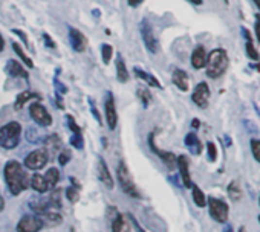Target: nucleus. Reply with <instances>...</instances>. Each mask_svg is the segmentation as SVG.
Returning <instances> with one entry per match:
<instances>
[{
    "label": "nucleus",
    "mask_w": 260,
    "mask_h": 232,
    "mask_svg": "<svg viewBox=\"0 0 260 232\" xmlns=\"http://www.w3.org/2000/svg\"><path fill=\"white\" fill-rule=\"evenodd\" d=\"M112 57H113V48L107 43H103L101 45V58H103L104 65H109L112 61Z\"/></svg>",
    "instance_id": "31"
},
{
    "label": "nucleus",
    "mask_w": 260,
    "mask_h": 232,
    "mask_svg": "<svg viewBox=\"0 0 260 232\" xmlns=\"http://www.w3.org/2000/svg\"><path fill=\"white\" fill-rule=\"evenodd\" d=\"M243 31V37H245V46H246V55L251 58V60H254V61H257L259 60V52L256 50V48H254V45H253V38H251V34H249V31L248 29H242Z\"/></svg>",
    "instance_id": "23"
},
{
    "label": "nucleus",
    "mask_w": 260,
    "mask_h": 232,
    "mask_svg": "<svg viewBox=\"0 0 260 232\" xmlns=\"http://www.w3.org/2000/svg\"><path fill=\"white\" fill-rule=\"evenodd\" d=\"M69 161H70V151L69 150H63L60 153V156H58V162H60V165H68L69 164Z\"/></svg>",
    "instance_id": "39"
},
{
    "label": "nucleus",
    "mask_w": 260,
    "mask_h": 232,
    "mask_svg": "<svg viewBox=\"0 0 260 232\" xmlns=\"http://www.w3.org/2000/svg\"><path fill=\"white\" fill-rule=\"evenodd\" d=\"M191 193H193L194 203L199 206V208H204V206L207 205V197H205V194L202 193V189L197 186V185H191Z\"/></svg>",
    "instance_id": "28"
},
{
    "label": "nucleus",
    "mask_w": 260,
    "mask_h": 232,
    "mask_svg": "<svg viewBox=\"0 0 260 232\" xmlns=\"http://www.w3.org/2000/svg\"><path fill=\"white\" fill-rule=\"evenodd\" d=\"M3 208H5V200H3L2 194H0V211H3Z\"/></svg>",
    "instance_id": "49"
},
{
    "label": "nucleus",
    "mask_w": 260,
    "mask_h": 232,
    "mask_svg": "<svg viewBox=\"0 0 260 232\" xmlns=\"http://www.w3.org/2000/svg\"><path fill=\"white\" fill-rule=\"evenodd\" d=\"M45 179H46V183H48V188H55V185L60 182V171L57 168H49L48 173L45 174Z\"/></svg>",
    "instance_id": "27"
},
{
    "label": "nucleus",
    "mask_w": 260,
    "mask_h": 232,
    "mask_svg": "<svg viewBox=\"0 0 260 232\" xmlns=\"http://www.w3.org/2000/svg\"><path fill=\"white\" fill-rule=\"evenodd\" d=\"M3 176H5V182L13 196L22 194L29 185L26 170L22 166V164H18L17 161H9L5 165Z\"/></svg>",
    "instance_id": "1"
},
{
    "label": "nucleus",
    "mask_w": 260,
    "mask_h": 232,
    "mask_svg": "<svg viewBox=\"0 0 260 232\" xmlns=\"http://www.w3.org/2000/svg\"><path fill=\"white\" fill-rule=\"evenodd\" d=\"M239 232H246V231H245V228H241V231H239Z\"/></svg>",
    "instance_id": "53"
},
{
    "label": "nucleus",
    "mask_w": 260,
    "mask_h": 232,
    "mask_svg": "<svg viewBox=\"0 0 260 232\" xmlns=\"http://www.w3.org/2000/svg\"><path fill=\"white\" fill-rule=\"evenodd\" d=\"M228 65H230V60H228L226 50L225 49H213L207 57V65H205L207 75L213 80L221 78L226 72Z\"/></svg>",
    "instance_id": "2"
},
{
    "label": "nucleus",
    "mask_w": 260,
    "mask_h": 232,
    "mask_svg": "<svg viewBox=\"0 0 260 232\" xmlns=\"http://www.w3.org/2000/svg\"><path fill=\"white\" fill-rule=\"evenodd\" d=\"M254 3H256V6L259 8V11H260V0H254Z\"/></svg>",
    "instance_id": "52"
},
{
    "label": "nucleus",
    "mask_w": 260,
    "mask_h": 232,
    "mask_svg": "<svg viewBox=\"0 0 260 232\" xmlns=\"http://www.w3.org/2000/svg\"><path fill=\"white\" fill-rule=\"evenodd\" d=\"M249 147H251V153L254 156V159L260 164V139H251Z\"/></svg>",
    "instance_id": "35"
},
{
    "label": "nucleus",
    "mask_w": 260,
    "mask_h": 232,
    "mask_svg": "<svg viewBox=\"0 0 260 232\" xmlns=\"http://www.w3.org/2000/svg\"><path fill=\"white\" fill-rule=\"evenodd\" d=\"M48 203H49V208H61V191L58 188L55 189H52V193H51V197L48 200Z\"/></svg>",
    "instance_id": "30"
},
{
    "label": "nucleus",
    "mask_w": 260,
    "mask_h": 232,
    "mask_svg": "<svg viewBox=\"0 0 260 232\" xmlns=\"http://www.w3.org/2000/svg\"><path fill=\"white\" fill-rule=\"evenodd\" d=\"M29 116L40 127H49V125H52V116L49 115L45 105L40 104L38 101L29 105Z\"/></svg>",
    "instance_id": "7"
},
{
    "label": "nucleus",
    "mask_w": 260,
    "mask_h": 232,
    "mask_svg": "<svg viewBox=\"0 0 260 232\" xmlns=\"http://www.w3.org/2000/svg\"><path fill=\"white\" fill-rule=\"evenodd\" d=\"M189 2H191L193 5H202L204 0H189Z\"/></svg>",
    "instance_id": "50"
},
{
    "label": "nucleus",
    "mask_w": 260,
    "mask_h": 232,
    "mask_svg": "<svg viewBox=\"0 0 260 232\" xmlns=\"http://www.w3.org/2000/svg\"><path fill=\"white\" fill-rule=\"evenodd\" d=\"M13 50L16 52V54L18 55V58L20 60H22L23 63H25V65H26V67H29V69H34V61L33 60H31L26 54H25V52H23V49H22V46H20L18 43H17V41H13Z\"/></svg>",
    "instance_id": "26"
},
{
    "label": "nucleus",
    "mask_w": 260,
    "mask_h": 232,
    "mask_svg": "<svg viewBox=\"0 0 260 232\" xmlns=\"http://www.w3.org/2000/svg\"><path fill=\"white\" fill-rule=\"evenodd\" d=\"M70 145L75 147L77 150H81L85 147V142H83V136L81 133H74V136L70 138Z\"/></svg>",
    "instance_id": "36"
},
{
    "label": "nucleus",
    "mask_w": 260,
    "mask_h": 232,
    "mask_svg": "<svg viewBox=\"0 0 260 232\" xmlns=\"http://www.w3.org/2000/svg\"><path fill=\"white\" fill-rule=\"evenodd\" d=\"M5 70H6L8 75L13 77V78H25V80L29 78V73L26 72V69L20 65L17 60H8L6 66H5Z\"/></svg>",
    "instance_id": "14"
},
{
    "label": "nucleus",
    "mask_w": 260,
    "mask_h": 232,
    "mask_svg": "<svg viewBox=\"0 0 260 232\" xmlns=\"http://www.w3.org/2000/svg\"><path fill=\"white\" fill-rule=\"evenodd\" d=\"M104 110H106V121H107L109 129L115 130L117 124H118V113H117V107H115V101H113V95L110 92H107V95H106Z\"/></svg>",
    "instance_id": "11"
},
{
    "label": "nucleus",
    "mask_w": 260,
    "mask_h": 232,
    "mask_svg": "<svg viewBox=\"0 0 260 232\" xmlns=\"http://www.w3.org/2000/svg\"><path fill=\"white\" fill-rule=\"evenodd\" d=\"M98 177H100V181L104 183V186H107V188H110V189L113 188L112 174H110V171H109L106 161H104L103 157H100V161H98Z\"/></svg>",
    "instance_id": "17"
},
{
    "label": "nucleus",
    "mask_w": 260,
    "mask_h": 232,
    "mask_svg": "<svg viewBox=\"0 0 260 232\" xmlns=\"http://www.w3.org/2000/svg\"><path fill=\"white\" fill-rule=\"evenodd\" d=\"M3 49H5V40H3L2 34H0V52H3Z\"/></svg>",
    "instance_id": "47"
},
{
    "label": "nucleus",
    "mask_w": 260,
    "mask_h": 232,
    "mask_svg": "<svg viewBox=\"0 0 260 232\" xmlns=\"http://www.w3.org/2000/svg\"><path fill=\"white\" fill-rule=\"evenodd\" d=\"M191 99L199 109H207L208 107V101H210V87L205 81L199 83L194 87L191 93Z\"/></svg>",
    "instance_id": "9"
},
{
    "label": "nucleus",
    "mask_w": 260,
    "mask_h": 232,
    "mask_svg": "<svg viewBox=\"0 0 260 232\" xmlns=\"http://www.w3.org/2000/svg\"><path fill=\"white\" fill-rule=\"evenodd\" d=\"M222 232H234V229H233V226L231 225H226L225 228H224V231Z\"/></svg>",
    "instance_id": "48"
},
{
    "label": "nucleus",
    "mask_w": 260,
    "mask_h": 232,
    "mask_svg": "<svg viewBox=\"0 0 260 232\" xmlns=\"http://www.w3.org/2000/svg\"><path fill=\"white\" fill-rule=\"evenodd\" d=\"M191 125H193V129H197V127H199V121H197V119H193Z\"/></svg>",
    "instance_id": "51"
},
{
    "label": "nucleus",
    "mask_w": 260,
    "mask_h": 232,
    "mask_svg": "<svg viewBox=\"0 0 260 232\" xmlns=\"http://www.w3.org/2000/svg\"><path fill=\"white\" fill-rule=\"evenodd\" d=\"M22 136V125L11 121L0 127V147L5 150H13L18 145Z\"/></svg>",
    "instance_id": "3"
},
{
    "label": "nucleus",
    "mask_w": 260,
    "mask_h": 232,
    "mask_svg": "<svg viewBox=\"0 0 260 232\" xmlns=\"http://www.w3.org/2000/svg\"><path fill=\"white\" fill-rule=\"evenodd\" d=\"M41 99V97L38 93H34V92H31V90H26V92H22V93H18V97L16 99V105H14V109L16 110H20V109H23V105L29 101V99Z\"/></svg>",
    "instance_id": "22"
},
{
    "label": "nucleus",
    "mask_w": 260,
    "mask_h": 232,
    "mask_svg": "<svg viewBox=\"0 0 260 232\" xmlns=\"http://www.w3.org/2000/svg\"><path fill=\"white\" fill-rule=\"evenodd\" d=\"M43 217H45V220L48 221V223H51V225H58V223H61V220H63L58 213H54V211H49V209L43 214Z\"/></svg>",
    "instance_id": "32"
},
{
    "label": "nucleus",
    "mask_w": 260,
    "mask_h": 232,
    "mask_svg": "<svg viewBox=\"0 0 260 232\" xmlns=\"http://www.w3.org/2000/svg\"><path fill=\"white\" fill-rule=\"evenodd\" d=\"M68 29H69V41H70L72 49L75 52H85L87 48V37L77 28L69 26Z\"/></svg>",
    "instance_id": "12"
},
{
    "label": "nucleus",
    "mask_w": 260,
    "mask_h": 232,
    "mask_svg": "<svg viewBox=\"0 0 260 232\" xmlns=\"http://www.w3.org/2000/svg\"><path fill=\"white\" fill-rule=\"evenodd\" d=\"M142 2H144V0H127L129 6H132V8H137V6H139Z\"/></svg>",
    "instance_id": "46"
},
{
    "label": "nucleus",
    "mask_w": 260,
    "mask_h": 232,
    "mask_svg": "<svg viewBox=\"0 0 260 232\" xmlns=\"http://www.w3.org/2000/svg\"><path fill=\"white\" fill-rule=\"evenodd\" d=\"M207 150H208V161L210 162H216L217 159V149L214 142H208L207 144Z\"/></svg>",
    "instance_id": "37"
},
{
    "label": "nucleus",
    "mask_w": 260,
    "mask_h": 232,
    "mask_svg": "<svg viewBox=\"0 0 260 232\" xmlns=\"http://www.w3.org/2000/svg\"><path fill=\"white\" fill-rule=\"evenodd\" d=\"M138 97H139V99L142 101L144 107H147V105L150 104V101H152V95H150L149 89L139 87V89H138Z\"/></svg>",
    "instance_id": "34"
},
{
    "label": "nucleus",
    "mask_w": 260,
    "mask_h": 232,
    "mask_svg": "<svg viewBox=\"0 0 260 232\" xmlns=\"http://www.w3.org/2000/svg\"><path fill=\"white\" fill-rule=\"evenodd\" d=\"M43 40H45V46H46V48L55 49V46H57V45H55V41L51 38V35H49V34H46V33H45V34H43Z\"/></svg>",
    "instance_id": "42"
},
{
    "label": "nucleus",
    "mask_w": 260,
    "mask_h": 232,
    "mask_svg": "<svg viewBox=\"0 0 260 232\" xmlns=\"http://www.w3.org/2000/svg\"><path fill=\"white\" fill-rule=\"evenodd\" d=\"M112 231L113 232H129V226L124 220L122 214H117L115 220L112 221Z\"/></svg>",
    "instance_id": "29"
},
{
    "label": "nucleus",
    "mask_w": 260,
    "mask_h": 232,
    "mask_svg": "<svg viewBox=\"0 0 260 232\" xmlns=\"http://www.w3.org/2000/svg\"><path fill=\"white\" fill-rule=\"evenodd\" d=\"M208 208H210V215L213 220L219 221V223H225L230 215V208L221 199L210 197L208 199Z\"/></svg>",
    "instance_id": "6"
},
{
    "label": "nucleus",
    "mask_w": 260,
    "mask_h": 232,
    "mask_svg": "<svg viewBox=\"0 0 260 232\" xmlns=\"http://www.w3.org/2000/svg\"><path fill=\"white\" fill-rule=\"evenodd\" d=\"M225 2H226V3H228V0H225Z\"/></svg>",
    "instance_id": "54"
},
{
    "label": "nucleus",
    "mask_w": 260,
    "mask_h": 232,
    "mask_svg": "<svg viewBox=\"0 0 260 232\" xmlns=\"http://www.w3.org/2000/svg\"><path fill=\"white\" fill-rule=\"evenodd\" d=\"M11 33H13V34H16V35H18L20 38H22V40H23V43H25L26 46H29V43H28V37H26V34L23 33V31H22V29H13V31H11Z\"/></svg>",
    "instance_id": "43"
},
{
    "label": "nucleus",
    "mask_w": 260,
    "mask_h": 232,
    "mask_svg": "<svg viewBox=\"0 0 260 232\" xmlns=\"http://www.w3.org/2000/svg\"><path fill=\"white\" fill-rule=\"evenodd\" d=\"M115 66H117V78H118V81L120 83H127L129 81V70L126 67V61H124L121 54L117 55Z\"/></svg>",
    "instance_id": "21"
},
{
    "label": "nucleus",
    "mask_w": 260,
    "mask_h": 232,
    "mask_svg": "<svg viewBox=\"0 0 260 232\" xmlns=\"http://www.w3.org/2000/svg\"><path fill=\"white\" fill-rule=\"evenodd\" d=\"M254 29H256L257 40L260 41V14H259V16H256V26H254Z\"/></svg>",
    "instance_id": "45"
},
{
    "label": "nucleus",
    "mask_w": 260,
    "mask_h": 232,
    "mask_svg": "<svg viewBox=\"0 0 260 232\" xmlns=\"http://www.w3.org/2000/svg\"><path fill=\"white\" fill-rule=\"evenodd\" d=\"M155 134H156L155 132H152V133L149 134V145H150V149H152V151H153L156 156H159L161 159L164 161V164L172 170V168L176 166V156H174L173 153H170V151L159 150L158 147H156V144H155Z\"/></svg>",
    "instance_id": "13"
},
{
    "label": "nucleus",
    "mask_w": 260,
    "mask_h": 232,
    "mask_svg": "<svg viewBox=\"0 0 260 232\" xmlns=\"http://www.w3.org/2000/svg\"><path fill=\"white\" fill-rule=\"evenodd\" d=\"M54 86H55V92L57 93H60V95L68 93V87L65 86V84H61L58 78H54Z\"/></svg>",
    "instance_id": "40"
},
{
    "label": "nucleus",
    "mask_w": 260,
    "mask_h": 232,
    "mask_svg": "<svg viewBox=\"0 0 260 232\" xmlns=\"http://www.w3.org/2000/svg\"><path fill=\"white\" fill-rule=\"evenodd\" d=\"M89 102H90V110H92V113H93V116H95V119L101 124V118H100V113H98V110L95 109V104H93V99H89Z\"/></svg>",
    "instance_id": "44"
},
{
    "label": "nucleus",
    "mask_w": 260,
    "mask_h": 232,
    "mask_svg": "<svg viewBox=\"0 0 260 232\" xmlns=\"http://www.w3.org/2000/svg\"><path fill=\"white\" fill-rule=\"evenodd\" d=\"M45 221L38 215H23L17 223V232H38Z\"/></svg>",
    "instance_id": "10"
},
{
    "label": "nucleus",
    "mask_w": 260,
    "mask_h": 232,
    "mask_svg": "<svg viewBox=\"0 0 260 232\" xmlns=\"http://www.w3.org/2000/svg\"><path fill=\"white\" fill-rule=\"evenodd\" d=\"M48 159H49L48 150L46 149H38V150H34L33 153H29L26 156L25 165H26L28 170L37 171V170H41V168L48 164Z\"/></svg>",
    "instance_id": "8"
},
{
    "label": "nucleus",
    "mask_w": 260,
    "mask_h": 232,
    "mask_svg": "<svg viewBox=\"0 0 260 232\" xmlns=\"http://www.w3.org/2000/svg\"><path fill=\"white\" fill-rule=\"evenodd\" d=\"M176 166L179 168L181 173V179L185 188H191V179H190V168H189V159L185 156H179L176 157Z\"/></svg>",
    "instance_id": "15"
},
{
    "label": "nucleus",
    "mask_w": 260,
    "mask_h": 232,
    "mask_svg": "<svg viewBox=\"0 0 260 232\" xmlns=\"http://www.w3.org/2000/svg\"><path fill=\"white\" fill-rule=\"evenodd\" d=\"M207 57H208V54H207V50H205L204 46L194 48L193 54H191V66H193L194 69H197V70L202 69V67H205V65H207Z\"/></svg>",
    "instance_id": "16"
},
{
    "label": "nucleus",
    "mask_w": 260,
    "mask_h": 232,
    "mask_svg": "<svg viewBox=\"0 0 260 232\" xmlns=\"http://www.w3.org/2000/svg\"><path fill=\"white\" fill-rule=\"evenodd\" d=\"M259 221H260V217H259Z\"/></svg>",
    "instance_id": "55"
},
{
    "label": "nucleus",
    "mask_w": 260,
    "mask_h": 232,
    "mask_svg": "<svg viewBox=\"0 0 260 232\" xmlns=\"http://www.w3.org/2000/svg\"><path fill=\"white\" fill-rule=\"evenodd\" d=\"M68 125H69V129L74 132V133H81L78 124L74 121V118H72V115H68Z\"/></svg>",
    "instance_id": "41"
},
{
    "label": "nucleus",
    "mask_w": 260,
    "mask_h": 232,
    "mask_svg": "<svg viewBox=\"0 0 260 232\" xmlns=\"http://www.w3.org/2000/svg\"><path fill=\"white\" fill-rule=\"evenodd\" d=\"M117 176H118V182H120V186L122 189V193H126L127 196L130 197H139V193L137 189V185L133 182V177L130 176L127 166L124 165L122 162L118 166V171H117Z\"/></svg>",
    "instance_id": "5"
},
{
    "label": "nucleus",
    "mask_w": 260,
    "mask_h": 232,
    "mask_svg": "<svg viewBox=\"0 0 260 232\" xmlns=\"http://www.w3.org/2000/svg\"><path fill=\"white\" fill-rule=\"evenodd\" d=\"M31 186H33L37 193L40 194H43L48 191V183H46V179L45 176H41V174H34L33 177H31Z\"/></svg>",
    "instance_id": "24"
},
{
    "label": "nucleus",
    "mask_w": 260,
    "mask_h": 232,
    "mask_svg": "<svg viewBox=\"0 0 260 232\" xmlns=\"http://www.w3.org/2000/svg\"><path fill=\"white\" fill-rule=\"evenodd\" d=\"M172 81L176 87L182 92L189 90V75H187V72L182 69H174L173 70V75H172Z\"/></svg>",
    "instance_id": "18"
},
{
    "label": "nucleus",
    "mask_w": 260,
    "mask_h": 232,
    "mask_svg": "<svg viewBox=\"0 0 260 232\" xmlns=\"http://www.w3.org/2000/svg\"><path fill=\"white\" fill-rule=\"evenodd\" d=\"M66 197H68V200L69 202H72V203H75L77 200L80 199V194H78V189H75V188H68L66 189Z\"/></svg>",
    "instance_id": "38"
},
{
    "label": "nucleus",
    "mask_w": 260,
    "mask_h": 232,
    "mask_svg": "<svg viewBox=\"0 0 260 232\" xmlns=\"http://www.w3.org/2000/svg\"><path fill=\"white\" fill-rule=\"evenodd\" d=\"M185 145H187V149L190 150V153H193V154H201V151H202V144H201L199 138L196 136V133H193V132H190L185 136Z\"/></svg>",
    "instance_id": "20"
},
{
    "label": "nucleus",
    "mask_w": 260,
    "mask_h": 232,
    "mask_svg": "<svg viewBox=\"0 0 260 232\" xmlns=\"http://www.w3.org/2000/svg\"><path fill=\"white\" fill-rule=\"evenodd\" d=\"M133 73H135V77H137V78L142 80L144 83H147L150 87L162 89V84H161L158 80H156V77H155V75H152V73H149V72L142 70L141 67H135V69H133Z\"/></svg>",
    "instance_id": "19"
},
{
    "label": "nucleus",
    "mask_w": 260,
    "mask_h": 232,
    "mask_svg": "<svg viewBox=\"0 0 260 232\" xmlns=\"http://www.w3.org/2000/svg\"><path fill=\"white\" fill-rule=\"evenodd\" d=\"M29 206H31V209H33L35 214H40V215H43L46 211L49 209V203L46 202V200H43V199H31Z\"/></svg>",
    "instance_id": "25"
},
{
    "label": "nucleus",
    "mask_w": 260,
    "mask_h": 232,
    "mask_svg": "<svg viewBox=\"0 0 260 232\" xmlns=\"http://www.w3.org/2000/svg\"><path fill=\"white\" fill-rule=\"evenodd\" d=\"M228 196H230V199L234 200V202H237V200L241 199L242 193H241V188L237 186L236 182H231L230 185H228Z\"/></svg>",
    "instance_id": "33"
},
{
    "label": "nucleus",
    "mask_w": 260,
    "mask_h": 232,
    "mask_svg": "<svg viewBox=\"0 0 260 232\" xmlns=\"http://www.w3.org/2000/svg\"><path fill=\"white\" fill-rule=\"evenodd\" d=\"M139 31H141V37L142 41L145 45V49H147L150 54H158L159 52V43H158V38L155 35V31L152 23L149 22L147 18H144L142 22L139 23Z\"/></svg>",
    "instance_id": "4"
}]
</instances>
